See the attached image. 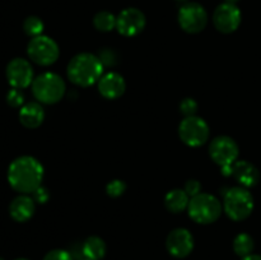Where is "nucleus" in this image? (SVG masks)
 I'll return each instance as SVG.
<instances>
[{
	"instance_id": "nucleus-1",
	"label": "nucleus",
	"mask_w": 261,
	"mask_h": 260,
	"mask_svg": "<svg viewBox=\"0 0 261 260\" xmlns=\"http://www.w3.org/2000/svg\"><path fill=\"white\" fill-rule=\"evenodd\" d=\"M43 166L32 155L15 158L8 168V181L13 190L20 194H32L43 180Z\"/></svg>"
},
{
	"instance_id": "nucleus-2",
	"label": "nucleus",
	"mask_w": 261,
	"mask_h": 260,
	"mask_svg": "<svg viewBox=\"0 0 261 260\" xmlns=\"http://www.w3.org/2000/svg\"><path fill=\"white\" fill-rule=\"evenodd\" d=\"M103 68L98 56L91 53H81L69 61L66 74L75 86L89 87L101 79Z\"/></svg>"
},
{
	"instance_id": "nucleus-3",
	"label": "nucleus",
	"mask_w": 261,
	"mask_h": 260,
	"mask_svg": "<svg viewBox=\"0 0 261 260\" xmlns=\"http://www.w3.org/2000/svg\"><path fill=\"white\" fill-rule=\"evenodd\" d=\"M66 86L59 74L46 71L36 76L32 82V93L40 103H58L64 97Z\"/></svg>"
},
{
	"instance_id": "nucleus-4",
	"label": "nucleus",
	"mask_w": 261,
	"mask_h": 260,
	"mask_svg": "<svg viewBox=\"0 0 261 260\" xmlns=\"http://www.w3.org/2000/svg\"><path fill=\"white\" fill-rule=\"evenodd\" d=\"M254 196L249 189L244 186H234L228 189L224 194L223 209L229 219L234 222H241L249 218L254 211Z\"/></svg>"
},
{
	"instance_id": "nucleus-5",
	"label": "nucleus",
	"mask_w": 261,
	"mask_h": 260,
	"mask_svg": "<svg viewBox=\"0 0 261 260\" xmlns=\"http://www.w3.org/2000/svg\"><path fill=\"white\" fill-rule=\"evenodd\" d=\"M223 212V205L214 195L200 193L190 199L188 213L194 222L199 224H211L218 221Z\"/></svg>"
},
{
	"instance_id": "nucleus-6",
	"label": "nucleus",
	"mask_w": 261,
	"mask_h": 260,
	"mask_svg": "<svg viewBox=\"0 0 261 260\" xmlns=\"http://www.w3.org/2000/svg\"><path fill=\"white\" fill-rule=\"evenodd\" d=\"M27 54L31 60L41 66H50L60 55V48L56 41L48 36L40 35L31 38L27 46Z\"/></svg>"
},
{
	"instance_id": "nucleus-7",
	"label": "nucleus",
	"mask_w": 261,
	"mask_h": 260,
	"mask_svg": "<svg viewBox=\"0 0 261 260\" xmlns=\"http://www.w3.org/2000/svg\"><path fill=\"white\" fill-rule=\"evenodd\" d=\"M211 135L209 125L203 117L196 115L185 117L178 125V137L189 147H201Z\"/></svg>"
},
{
	"instance_id": "nucleus-8",
	"label": "nucleus",
	"mask_w": 261,
	"mask_h": 260,
	"mask_svg": "<svg viewBox=\"0 0 261 260\" xmlns=\"http://www.w3.org/2000/svg\"><path fill=\"white\" fill-rule=\"evenodd\" d=\"M239 144L228 135L216 137L209 144V155L217 165L221 166V168L233 165L239 158Z\"/></svg>"
},
{
	"instance_id": "nucleus-9",
	"label": "nucleus",
	"mask_w": 261,
	"mask_h": 260,
	"mask_svg": "<svg viewBox=\"0 0 261 260\" xmlns=\"http://www.w3.org/2000/svg\"><path fill=\"white\" fill-rule=\"evenodd\" d=\"M178 24L185 32L199 33L206 27L208 13L199 3H185L178 10Z\"/></svg>"
},
{
	"instance_id": "nucleus-10",
	"label": "nucleus",
	"mask_w": 261,
	"mask_h": 260,
	"mask_svg": "<svg viewBox=\"0 0 261 260\" xmlns=\"http://www.w3.org/2000/svg\"><path fill=\"white\" fill-rule=\"evenodd\" d=\"M8 83L12 88L24 89L32 86L33 82V68L30 61L23 58H15L8 63L5 69Z\"/></svg>"
},
{
	"instance_id": "nucleus-11",
	"label": "nucleus",
	"mask_w": 261,
	"mask_h": 260,
	"mask_svg": "<svg viewBox=\"0 0 261 260\" xmlns=\"http://www.w3.org/2000/svg\"><path fill=\"white\" fill-rule=\"evenodd\" d=\"M147 24L144 13L138 8H126L116 17V30L125 37H133L142 32Z\"/></svg>"
},
{
	"instance_id": "nucleus-12",
	"label": "nucleus",
	"mask_w": 261,
	"mask_h": 260,
	"mask_svg": "<svg viewBox=\"0 0 261 260\" xmlns=\"http://www.w3.org/2000/svg\"><path fill=\"white\" fill-rule=\"evenodd\" d=\"M213 24L222 33L234 32L241 24V10L229 3L218 5L213 13Z\"/></svg>"
},
{
	"instance_id": "nucleus-13",
	"label": "nucleus",
	"mask_w": 261,
	"mask_h": 260,
	"mask_svg": "<svg viewBox=\"0 0 261 260\" xmlns=\"http://www.w3.org/2000/svg\"><path fill=\"white\" fill-rule=\"evenodd\" d=\"M166 247L170 255L177 259L189 256L194 250V237L186 228H175L168 233Z\"/></svg>"
},
{
	"instance_id": "nucleus-14",
	"label": "nucleus",
	"mask_w": 261,
	"mask_h": 260,
	"mask_svg": "<svg viewBox=\"0 0 261 260\" xmlns=\"http://www.w3.org/2000/svg\"><path fill=\"white\" fill-rule=\"evenodd\" d=\"M126 82L121 74L116 71H110L101 76L98 81V91L102 97L107 99L120 98L125 93Z\"/></svg>"
},
{
	"instance_id": "nucleus-15",
	"label": "nucleus",
	"mask_w": 261,
	"mask_h": 260,
	"mask_svg": "<svg viewBox=\"0 0 261 260\" xmlns=\"http://www.w3.org/2000/svg\"><path fill=\"white\" fill-rule=\"evenodd\" d=\"M232 176L244 188H254L260 181V172L249 161H236L232 166Z\"/></svg>"
},
{
	"instance_id": "nucleus-16",
	"label": "nucleus",
	"mask_w": 261,
	"mask_h": 260,
	"mask_svg": "<svg viewBox=\"0 0 261 260\" xmlns=\"http://www.w3.org/2000/svg\"><path fill=\"white\" fill-rule=\"evenodd\" d=\"M36 212V201L28 194H22L12 200L9 205V214L15 222L30 221Z\"/></svg>"
},
{
	"instance_id": "nucleus-17",
	"label": "nucleus",
	"mask_w": 261,
	"mask_h": 260,
	"mask_svg": "<svg viewBox=\"0 0 261 260\" xmlns=\"http://www.w3.org/2000/svg\"><path fill=\"white\" fill-rule=\"evenodd\" d=\"M45 120V110L40 102H28L19 110V121L27 129H36Z\"/></svg>"
},
{
	"instance_id": "nucleus-18",
	"label": "nucleus",
	"mask_w": 261,
	"mask_h": 260,
	"mask_svg": "<svg viewBox=\"0 0 261 260\" xmlns=\"http://www.w3.org/2000/svg\"><path fill=\"white\" fill-rule=\"evenodd\" d=\"M189 203H190V196L182 189H173L168 191L165 196V206L171 213H181L188 209Z\"/></svg>"
},
{
	"instance_id": "nucleus-19",
	"label": "nucleus",
	"mask_w": 261,
	"mask_h": 260,
	"mask_svg": "<svg viewBox=\"0 0 261 260\" xmlns=\"http://www.w3.org/2000/svg\"><path fill=\"white\" fill-rule=\"evenodd\" d=\"M106 242L98 236H91L82 245V254L86 259L101 260L106 255Z\"/></svg>"
},
{
	"instance_id": "nucleus-20",
	"label": "nucleus",
	"mask_w": 261,
	"mask_h": 260,
	"mask_svg": "<svg viewBox=\"0 0 261 260\" xmlns=\"http://www.w3.org/2000/svg\"><path fill=\"white\" fill-rule=\"evenodd\" d=\"M255 247V241L249 233H240L233 240V250L239 256L245 257L252 254Z\"/></svg>"
},
{
	"instance_id": "nucleus-21",
	"label": "nucleus",
	"mask_w": 261,
	"mask_h": 260,
	"mask_svg": "<svg viewBox=\"0 0 261 260\" xmlns=\"http://www.w3.org/2000/svg\"><path fill=\"white\" fill-rule=\"evenodd\" d=\"M93 24L97 31L101 32H110L116 28V17L107 10L98 12L93 18Z\"/></svg>"
},
{
	"instance_id": "nucleus-22",
	"label": "nucleus",
	"mask_w": 261,
	"mask_h": 260,
	"mask_svg": "<svg viewBox=\"0 0 261 260\" xmlns=\"http://www.w3.org/2000/svg\"><path fill=\"white\" fill-rule=\"evenodd\" d=\"M43 28H45V24H43L42 19L36 15H30L23 22V30H24L25 35L32 38L42 35Z\"/></svg>"
},
{
	"instance_id": "nucleus-23",
	"label": "nucleus",
	"mask_w": 261,
	"mask_h": 260,
	"mask_svg": "<svg viewBox=\"0 0 261 260\" xmlns=\"http://www.w3.org/2000/svg\"><path fill=\"white\" fill-rule=\"evenodd\" d=\"M101 60V63L103 64V66H115L119 63V55L115 50L110 47H103L99 50L98 55H97Z\"/></svg>"
},
{
	"instance_id": "nucleus-24",
	"label": "nucleus",
	"mask_w": 261,
	"mask_h": 260,
	"mask_svg": "<svg viewBox=\"0 0 261 260\" xmlns=\"http://www.w3.org/2000/svg\"><path fill=\"white\" fill-rule=\"evenodd\" d=\"M125 191H126V184L122 180H119V178L111 180L106 185V193L111 198H119Z\"/></svg>"
},
{
	"instance_id": "nucleus-25",
	"label": "nucleus",
	"mask_w": 261,
	"mask_h": 260,
	"mask_svg": "<svg viewBox=\"0 0 261 260\" xmlns=\"http://www.w3.org/2000/svg\"><path fill=\"white\" fill-rule=\"evenodd\" d=\"M24 93H23L22 89L18 88H12L7 93V102L10 107L13 109H18V107H22L24 105Z\"/></svg>"
},
{
	"instance_id": "nucleus-26",
	"label": "nucleus",
	"mask_w": 261,
	"mask_h": 260,
	"mask_svg": "<svg viewBox=\"0 0 261 260\" xmlns=\"http://www.w3.org/2000/svg\"><path fill=\"white\" fill-rule=\"evenodd\" d=\"M198 110H199L198 102H196L194 98H191V97H186V98H184L182 101L180 102V112L185 117L194 116V115H196Z\"/></svg>"
},
{
	"instance_id": "nucleus-27",
	"label": "nucleus",
	"mask_w": 261,
	"mask_h": 260,
	"mask_svg": "<svg viewBox=\"0 0 261 260\" xmlns=\"http://www.w3.org/2000/svg\"><path fill=\"white\" fill-rule=\"evenodd\" d=\"M43 260H73V255L66 250L55 249L48 251L43 257Z\"/></svg>"
},
{
	"instance_id": "nucleus-28",
	"label": "nucleus",
	"mask_w": 261,
	"mask_h": 260,
	"mask_svg": "<svg viewBox=\"0 0 261 260\" xmlns=\"http://www.w3.org/2000/svg\"><path fill=\"white\" fill-rule=\"evenodd\" d=\"M32 198L36 203L45 204V203H47V200L50 199V193H48L47 188H45V186L41 185L40 188H37L35 191H33Z\"/></svg>"
},
{
	"instance_id": "nucleus-29",
	"label": "nucleus",
	"mask_w": 261,
	"mask_h": 260,
	"mask_svg": "<svg viewBox=\"0 0 261 260\" xmlns=\"http://www.w3.org/2000/svg\"><path fill=\"white\" fill-rule=\"evenodd\" d=\"M184 190L186 191V194H188L190 198H193V196H196L198 194L201 193V184L200 181L198 180H189L186 181L185 186H184Z\"/></svg>"
},
{
	"instance_id": "nucleus-30",
	"label": "nucleus",
	"mask_w": 261,
	"mask_h": 260,
	"mask_svg": "<svg viewBox=\"0 0 261 260\" xmlns=\"http://www.w3.org/2000/svg\"><path fill=\"white\" fill-rule=\"evenodd\" d=\"M242 260H261V255L250 254V255H247V256L242 257Z\"/></svg>"
},
{
	"instance_id": "nucleus-31",
	"label": "nucleus",
	"mask_w": 261,
	"mask_h": 260,
	"mask_svg": "<svg viewBox=\"0 0 261 260\" xmlns=\"http://www.w3.org/2000/svg\"><path fill=\"white\" fill-rule=\"evenodd\" d=\"M224 2L229 3V4H236V3L239 2V0H224Z\"/></svg>"
},
{
	"instance_id": "nucleus-32",
	"label": "nucleus",
	"mask_w": 261,
	"mask_h": 260,
	"mask_svg": "<svg viewBox=\"0 0 261 260\" xmlns=\"http://www.w3.org/2000/svg\"><path fill=\"white\" fill-rule=\"evenodd\" d=\"M15 260H28V259H24V257H19V259H15Z\"/></svg>"
},
{
	"instance_id": "nucleus-33",
	"label": "nucleus",
	"mask_w": 261,
	"mask_h": 260,
	"mask_svg": "<svg viewBox=\"0 0 261 260\" xmlns=\"http://www.w3.org/2000/svg\"><path fill=\"white\" fill-rule=\"evenodd\" d=\"M176 2H182V3H185V2H188V0H176Z\"/></svg>"
},
{
	"instance_id": "nucleus-34",
	"label": "nucleus",
	"mask_w": 261,
	"mask_h": 260,
	"mask_svg": "<svg viewBox=\"0 0 261 260\" xmlns=\"http://www.w3.org/2000/svg\"><path fill=\"white\" fill-rule=\"evenodd\" d=\"M0 260H4V259H3V257H0Z\"/></svg>"
},
{
	"instance_id": "nucleus-35",
	"label": "nucleus",
	"mask_w": 261,
	"mask_h": 260,
	"mask_svg": "<svg viewBox=\"0 0 261 260\" xmlns=\"http://www.w3.org/2000/svg\"><path fill=\"white\" fill-rule=\"evenodd\" d=\"M82 260H89V259H82Z\"/></svg>"
}]
</instances>
